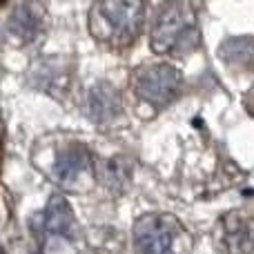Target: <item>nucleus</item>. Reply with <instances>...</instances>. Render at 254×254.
Instances as JSON below:
<instances>
[{
  "label": "nucleus",
  "mask_w": 254,
  "mask_h": 254,
  "mask_svg": "<svg viewBox=\"0 0 254 254\" xmlns=\"http://www.w3.org/2000/svg\"><path fill=\"white\" fill-rule=\"evenodd\" d=\"M219 241L225 254H252V225L241 212H230L221 219Z\"/></svg>",
  "instance_id": "nucleus-5"
},
{
  "label": "nucleus",
  "mask_w": 254,
  "mask_h": 254,
  "mask_svg": "<svg viewBox=\"0 0 254 254\" xmlns=\"http://www.w3.org/2000/svg\"><path fill=\"white\" fill-rule=\"evenodd\" d=\"M45 27V7L38 2H25L18 4L13 13L9 16L7 29L20 43H31L40 36Z\"/></svg>",
  "instance_id": "nucleus-6"
},
{
  "label": "nucleus",
  "mask_w": 254,
  "mask_h": 254,
  "mask_svg": "<svg viewBox=\"0 0 254 254\" xmlns=\"http://www.w3.org/2000/svg\"><path fill=\"white\" fill-rule=\"evenodd\" d=\"M190 234L176 216L152 212L134 223L136 254H190Z\"/></svg>",
  "instance_id": "nucleus-3"
},
{
  "label": "nucleus",
  "mask_w": 254,
  "mask_h": 254,
  "mask_svg": "<svg viewBox=\"0 0 254 254\" xmlns=\"http://www.w3.org/2000/svg\"><path fill=\"white\" fill-rule=\"evenodd\" d=\"M221 56L228 63H250L252 58V38L250 36H232L223 43L221 47Z\"/></svg>",
  "instance_id": "nucleus-11"
},
{
  "label": "nucleus",
  "mask_w": 254,
  "mask_h": 254,
  "mask_svg": "<svg viewBox=\"0 0 254 254\" xmlns=\"http://www.w3.org/2000/svg\"><path fill=\"white\" fill-rule=\"evenodd\" d=\"M40 228L47 237H61V239H71L76 234V219L71 212L69 203L65 196H52L47 203L43 216H40Z\"/></svg>",
  "instance_id": "nucleus-8"
},
{
  "label": "nucleus",
  "mask_w": 254,
  "mask_h": 254,
  "mask_svg": "<svg viewBox=\"0 0 254 254\" xmlns=\"http://www.w3.org/2000/svg\"><path fill=\"white\" fill-rule=\"evenodd\" d=\"M201 45L196 7L190 2L167 4L152 29V49L161 56H188Z\"/></svg>",
  "instance_id": "nucleus-1"
},
{
  "label": "nucleus",
  "mask_w": 254,
  "mask_h": 254,
  "mask_svg": "<svg viewBox=\"0 0 254 254\" xmlns=\"http://www.w3.org/2000/svg\"><path fill=\"white\" fill-rule=\"evenodd\" d=\"M129 163L125 158H107L98 165V176L101 181L112 190H123L125 183L129 181Z\"/></svg>",
  "instance_id": "nucleus-10"
},
{
  "label": "nucleus",
  "mask_w": 254,
  "mask_h": 254,
  "mask_svg": "<svg viewBox=\"0 0 254 254\" xmlns=\"http://www.w3.org/2000/svg\"><path fill=\"white\" fill-rule=\"evenodd\" d=\"M145 4L134 0H107L89 9V31L96 40L112 47L134 43L143 29Z\"/></svg>",
  "instance_id": "nucleus-2"
},
{
  "label": "nucleus",
  "mask_w": 254,
  "mask_h": 254,
  "mask_svg": "<svg viewBox=\"0 0 254 254\" xmlns=\"http://www.w3.org/2000/svg\"><path fill=\"white\" fill-rule=\"evenodd\" d=\"M87 107H89V112H92L94 119L101 121V123H105V121H112L116 114H119L121 107H123V101H121L119 92H116L112 85L98 83L89 89Z\"/></svg>",
  "instance_id": "nucleus-9"
},
{
  "label": "nucleus",
  "mask_w": 254,
  "mask_h": 254,
  "mask_svg": "<svg viewBox=\"0 0 254 254\" xmlns=\"http://www.w3.org/2000/svg\"><path fill=\"white\" fill-rule=\"evenodd\" d=\"M134 92L152 107H165L181 94V74L172 65H149L136 71Z\"/></svg>",
  "instance_id": "nucleus-4"
},
{
  "label": "nucleus",
  "mask_w": 254,
  "mask_h": 254,
  "mask_svg": "<svg viewBox=\"0 0 254 254\" xmlns=\"http://www.w3.org/2000/svg\"><path fill=\"white\" fill-rule=\"evenodd\" d=\"M92 154L85 147L83 143H71L69 147H65L61 154L56 156L54 163V176L58 183L63 185H71L92 167Z\"/></svg>",
  "instance_id": "nucleus-7"
}]
</instances>
